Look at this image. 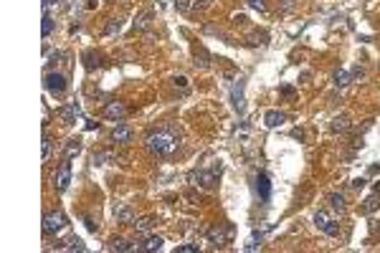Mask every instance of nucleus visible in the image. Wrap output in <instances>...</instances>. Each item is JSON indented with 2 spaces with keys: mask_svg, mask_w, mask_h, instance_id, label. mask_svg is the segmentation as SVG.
<instances>
[{
  "mask_svg": "<svg viewBox=\"0 0 380 253\" xmlns=\"http://www.w3.org/2000/svg\"><path fill=\"white\" fill-rule=\"evenodd\" d=\"M69 182H71V162L64 160L61 167H59V172H56V190L64 192V190L69 187Z\"/></svg>",
  "mask_w": 380,
  "mask_h": 253,
  "instance_id": "7",
  "label": "nucleus"
},
{
  "mask_svg": "<svg viewBox=\"0 0 380 253\" xmlns=\"http://www.w3.org/2000/svg\"><path fill=\"white\" fill-rule=\"evenodd\" d=\"M329 205H332L335 213H345V208H347V205H345V195H342V192H332V195H329Z\"/></svg>",
  "mask_w": 380,
  "mask_h": 253,
  "instance_id": "19",
  "label": "nucleus"
},
{
  "mask_svg": "<svg viewBox=\"0 0 380 253\" xmlns=\"http://www.w3.org/2000/svg\"><path fill=\"white\" fill-rule=\"evenodd\" d=\"M162 238L160 235H150V238H145L142 243H134V250H160L162 248Z\"/></svg>",
  "mask_w": 380,
  "mask_h": 253,
  "instance_id": "13",
  "label": "nucleus"
},
{
  "mask_svg": "<svg viewBox=\"0 0 380 253\" xmlns=\"http://www.w3.org/2000/svg\"><path fill=\"white\" fill-rule=\"evenodd\" d=\"M109 250H134V243H129L124 238H112L109 240Z\"/></svg>",
  "mask_w": 380,
  "mask_h": 253,
  "instance_id": "20",
  "label": "nucleus"
},
{
  "mask_svg": "<svg viewBox=\"0 0 380 253\" xmlns=\"http://www.w3.org/2000/svg\"><path fill=\"white\" fill-rule=\"evenodd\" d=\"M256 192H259L261 203H269V200H271V182H269V175H266V172H259V175H256Z\"/></svg>",
  "mask_w": 380,
  "mask_h": 253,
  "instance_id": "8",
  "label": "nucleus"
},
{
  "mask_svg": "<svg viewBox=\"0 0 380 253\" xmlns=\"http://www.w3.org/2000/svg\"><path fill=\"white\" fill-rule=\"evenodd\" d=\"M352 187H355V190H362V187H365V180H362V177H355V180H352Z\"/></svg>",
  "mask_w": 380,
  "mask_h": 253,
  "instance_id": "32",
  "label": "nucleus"
},
{
  "mask_svg": "<svg viewBox=\"0 0 380 253\" xmlns=\"http://www.w3.org/2000/svg\"><path fill=\"white\" fill-rule=\"evenodd\" d=\"M43 84H46V91H49L51 96H61V94L66 91V76L59 74V71H49Z\"/></svg>",
  "mask_w": 380,
  "mask_h": 253,
  "instance_id": "3",
  "label": "nucleus"
},
{
  "mask_svg": "<svg viewBox=\"0 0 380 253\" xmlns=\"http://www.w3.org/2000/svg\"><path fill=\"white\" fill-rule=\"evenodd\" d=\"M352 127V122H350V117L347 114H342V117H335L332 119V132H347Z\"/></svg>",
  "mask_w": 380,
  "mask_h": 253,
  "instance_id": "17",
  "label": "nucleus"
},
{
  "mask_svg": "<svg viewBox=\"0 0 380 253\" xmlns=\"http://www.w3.org/2000/svg\"><path fill=\"white\" fill-rule=\"evenodd\" d=\"M119 28H122V21H119V18H112V21L107 23V28H104V31H107V36H114Z\"/></svg>",
  "mask_w": 380,
  "mask_h": 253,
  "instance_id": "24",
  "label": "nucleus"
},
{
  "mask_svg": "<svg viewBox=\"0 0 380 253\" xmlns=\"http://www.w3.org/2000/svg\"><path fill=\"white\" fill-rule=\"evenodd\" d=\"M175 253H198V245L196 243H185V245H177Z\"/></svg>",
  "mask_w": 380,
  "mask_h": 253,
  "instance_id": "26",
  "label": "nucleus"
},
{
  "mask_svg": "<svg viewBox=\"0 0 380 253\" xmlns=\"http://www.w3.org/2000/svg\"><path fill=\"white\" fill-rule=\"evenodd\" d=\"M377 195H380V185H375V190H372V195H370V197L365 200V208H362L365 213H372V210L377 208Z\"/></svg>",
  "mask_w": 380,
  "mask_h": 253,
  "instance_id": "21",
  "label": "nucleus"
},
{
  "mask_svg": "<svg viewBox=\"0 0 380 253\" xmlns=\"http://www.w3.org/2000/svg\"><path fill=\"white\" fill-rule=\"evenodd\" d=\"M79 152H81V142H79V139H69L66 147H64V160H71V157H76Z\"/></svg>",
  "mask_w": 380,
  "mask_h": 253,
  "instance_id": "18",
  "label": "nucleus"
},
{
  "mask_svg": "<svg viewBox=\"0 0 380 253\" xmlns=\"http://www.w3.org/2000/svg\"><path fill=\"white\" fill-rule=\"evenodd\" d=\"M314 225H317L322 233H327V235H337V223H335V218H329L324 210H319V213L314 215Z\"/></svg>",
  "mask_w": 380,
  "mask_h": 253,
  "instance_id": "5",
  "label": "nucleus"
},
{
  "mask_svg": "<svg viewBox=\"0 0 380 253\" xmlns=\"http://www.w3.org/2000/svg\"><path fill=\"white\" fill-rule=\"evenodd\" d=\"M231 233H233V228H231V225H226V228H221V225L208 228V238H211V243H213V245H218V248L226 243V238H228Z\"/></svg>",
  "mask_w": 380,
  "mask_h": 253,
  "instance_id": "9",
  "label": "nucleus"
},
{
  "mask_svg": "<svg viewBox=\"0 0 380 253\" xmlns=\"http://www.w3.org/2000/svg\"><path fill=\"white\" fill-rule=\"evenodd\" d=\"M132 139H134V129H132V127L117 124V127L112 129V142H117V144H129Z\"/></svg>",
  "mask_w": 380,
  "mask_h": 253,
  "instance_id": "6",
  "label": "nucleus"
},
{
  "mask_svg": "<svg viewBox=\"0 0 380 253\" xmlns=\"http://www.w3.org/2000/svg\"><path fill=\"white\" fill-rule=\"evenodd\" d=\"M66 215H64V210H51V213H46L43 215V233L46 235H56L61 228H66Z\"/></svg>",
  "mask_w": 380,
  "mask_h": 253,
  "instance_id": "2",
  "label": "nucleus"
},
{
  "mask_svg": "<svg viewBox=\"0 0 380 253\" xmlns=\"http://www.w3.org/2000/svg\"><path fill=\"white\" fill-rule=\"evenodd\" d=\"M332 81H335V86H347L350 84V74L345 69H340V71L332 74Z\"/></svg>",
  "mask_w": 380,
  "mask_h": 253,
  "instance_id": "22",
  "label": "nucleus"
},
{
  "mask_svg": "<svg viewBox=\"0 0 380 253\" xmlns=\"http://www.w3.org/2000/svg\"><path fill=\"white\" fill-rule=\"evenodd\" d=\"M79 114H81V107H79L76 102H71L69 107H64V109L59 112V117L64 119V124H74V122L79 119Z\"/></svg>",
  "mask_w": 380,
  "mask_h": 253,
  "instance_id": "11",
  "label": "nucleus"
},
{
  "mask_svg": "<svg viewBox=\"0 0 380 253\" xmlns=\"http://www.w3.org/2000/svg\"><path fill=\"white\" fill-rule=\"evenodd\" d=\"M69 248H71V250H86V245H84L79 238H71V240H69Z\"/></svg>",
  "mask_w": 380,
  "mask_h": 253,
  "instance_id": "29",
  "label": "nucleus"
},
{
  "mask_svg": "<svg viewBox=\"0 0 380 253\" xmlns=\"http://www.w3.org/2000/svg\"><path fill=\"white\" fill-rule=\"evenodd\" d=\"M155 223H157V218H152V215H139V218L132 220V228H134L137 233H147Z\"/></svg>",
  "mask_w": 380,
  "mask_h": 253,
  "instance_id": "15",
  "label": "nucleus"
},
{
  "mask_svg": "<svg viewBox=\"0 0 380 253\" xmlns=\"http://www.w3.org/2000/svg\"><path fill=\"white\" fill-rule=\"evenodd\" d=\"M56 6V0H43V11H49V8H54Z\"/></svg>",
  "mask_w": 380,
  "mask_h": 253,
  "instance_id": "34",
  "label": "nucleus"
},
{
  "mask_svg": "<svg viewBox=\"0 0 380 253\" xmlns=\"http://www.w3.org/2000/svg\"><path fill=\"white\" fill-rule=\"evenodd\" d=\"M41 33H43V38H49V36L54 33V18H51L49 13H43V26H41Z\"/></svg>",
  "mask_w": 380,
  "mask_h": 253,
  "instance_id": "23",
  "label": "nucleus"
},
{
  "mask_svg": "<svg viewBox=\"0 0 380 253\" xmlns=\"http://www.w3.org/2000/svg\"><path fill=\"white\" fill-rule=\"evenodd\" d=\"M102 114H104V119H114V122H117V119H124L127 107H124L122 102H109V104L104 107V112H102Z\"/></svg>",
  "mask_w": 380,
  "mask_h": 253,
  "instance_id": "10",
  "label": "nucleus"
},
{
  "mask_svg": "<svg viewBox=\"0 0 380 253\" xmlns=\"http://www.w3.org/2000/svg\"><path fill=\"white\" fill-rule=\"evenodd\" d=\"M284 122H287V117H284L281 112H276V109H271V112H266V114H264V127H269V129L281 127Z\"/></svg>",
  "mask_w": 380,
  "mask_h": 253,
  "instance_id": "14",
  "label": "nucleus"
},
{
  "mask_svg": "<svg viewBox=\"0 0 380 253\" xmlns=\"http://www.w3.org/2000/svg\"><path fill=\"white\" fill-rule=\"evenodd\" d=\"M175 86H182V89H185V86H187V79H185V76H177V79H175Z\"/></svg>",
  "mask_w": 380,
  "mask_h": 253,
  "instance_id": "33",
  "label": "nucleus"
},
{
  "mask_svg": "<svg viewBox=\"0 0 380 253\" xmlns=\"http://www.w3.org/2000/svg\"><path fill=\"white\" fill-rule=\"evenodd\" d=\"M175 8H180V11H190V0H175Z\"/></svg>",
  "mask_w": 380,
  "mask_h": 253,
  "instance_id": "31",
  "label": "nucleus"
},
{
  "mask_svg": "<svg viewBox=\"0 0 380 253\" xmlns=\"http://www.w3.org/2000/svg\"><path fill=\"white\" fill-rule=\"evenodd\" d=\"M43 160H49L51 157V137L49 134H43V155H41Z\"/></svg>",
  "mask_w": 380,
  "mask_h": 253,
  "instance_id": "27",
  "label": "nucleus"
},
{
  "mask_svg": "<svg viewBox=\"0 0 380 253\" xmlns=\"http://www.w3.org/2000/svg\"><path fill=\"white\" fill-rule=\"evenodd\" d=\"M114 215H117V220H119V223H129V225H132V220L137 218V215L132 213V208H129V205H119V208H114Z\"/></svg>",
  "mask_w": 380,
  "mask_h": 253,
  "instance_id": "16",
  "label": "nucleus"
},
{
  "mask_svg": "<svg viewBox=\"0 0 380 253\" xmlns=\"http://www.w3.org/2000/svg\"><path fill=\"white\" fill-rule=\"evenodd\" d=\"M292 8H294V0H281V3H279V11H284V13L292 11Z\"/></svg>",
  "mask_w": 380,
  "mask_h": 253,
  "instance_id": "30",
  "label": "nucleus"
},
{
  "mask_svg": "<svg viewBox=\"0 0 380 253\" xmlns=\"http://www.w3.org/2000/svg\"><path fill=\"white\" fill-rule=\"evenodd\" d=\"M147 149L152 152V155H157V157H167V155H172V152H177V147H180V134L172 129V127H165V129H157V132H152L150 137H147Z\"/></svg>",
  "mask_w": 380,
  "mask_h": 253,
  "instance_id": "1",
  "label": "nucleus"
},
{
  "mask_svg": "<svg viewBox=\"0 0 380 253\" xmlns=\"http://www.w3.org/2000/svg\"><path fill=\"white\" fill-rule=\"evenodd\" d=\"M246 6L259 11V13H266V0H246Z\"/></svg>",
  "mask_w": 380,
  "mask_h": 253,
  "instance_id": "25",
  "label": "nucleus"
},
{
  "mask_svg": "<svg viewBox=\"0 0 380 253\" xmlns=\"http://www.w3.org/2000/svg\"><path fill=\"white\" fill-rule=\"evenodd\" d=\"M244 79H239V84L233 86V91H231V102H233V109L236 112H244V107H246V102H244Z\"/></svg>",
  "mask_w": 380,
  "mask_h": 253,
  "instance_id": "12",
  "label": "nucleus"
},
{
  "mask_svg": "<svg viewBox=\"0 0 380 253\" xmlns=\"http://www.w3.org/2000/svg\"><path fill=\"white\" fill-rule=\"evenodd\" d=\"M190 182L201 185V187H213L218 182V172L216 170H198V172H190Z\"/></svg>",
  "mask_w": 380,
  "mask_h": 253,
  "instance_id": "4",
  "label": "nucleus"
},
{
  "mask_svg": "<svg viewBox=\"0 0 380 253\" xmlns=\"http://www.w3.org/2000/svg\"><path fill=\"white\" fill-rule=\"evenodd\" d=\"M134 26H137V28H147V26H150V13H142V16L134 21Z\"/></svg>",
  "mask_w": 380,
  "mask_h": 253,
  "instance_id": "28",
  "label": "nucleus"
}]
</instances>
